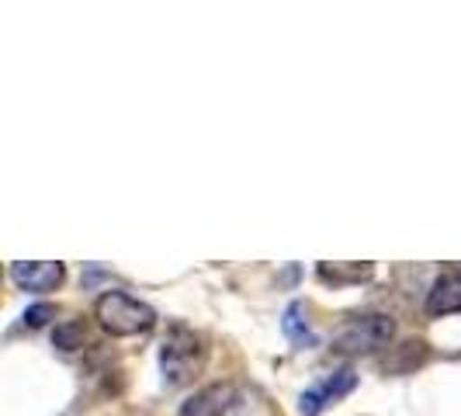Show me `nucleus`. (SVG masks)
I'll return each instance as SVG.
<instances>
[{
    "label": "nucleus",
    "instance_id": "7ed1b4c3",
    "mask_svg": "<svg viewBox=\"0 0 461 416\" xmlns=\"http://www.w3.org/2000/svg\"><path fill=\"white\" fill-rule=\"evenodd\" d=\"M395 323L393 316H382V312H368V316H354L350 323L337 333V347L347 354H365V350H378L393 340Z\"/></svg>",
    "mask_w": 461,
    "mask_h": 416
},
{
    "label": "nucleus",
    "instance_id": "39448f33",
    "mask_svg": "<svg viewBox=\"0 0 461 416\" xmlns=\"http://www.w3.org/2000/svg\"><path fill=\"white\" fill-rule=\"evenodd\" d=\"M354 382H357L354 368H340V371H333V375H326L323 382H316L309 393L302 395V413H305V416H320L326 406H330V402L344 399V395L354 389Z\"/></svg>",
    "mask_w": 461,
    "mask_h": 416
},
{
    "label": "nucleus",
    "instance_id": "f03ea898",
    "mask_svg": "<svg viewBox=\"0 0 461 416\" xmlns=\"http://www.w3.org/2000/svg\"><path fill=\"white\" fill-rule=\"evenodd\" d=\"M202 365H205L202 337L191 333L187 326H174L160 347V368L167 385H185V382H191L202 371Z\"/></svg>",
    "mask_w": 461,
    "mask_h": 416
},
{
    "label": "nucleus",
    "instance_id": "9b49d317",
    "mask_svg": "<svg viewBox=\"0 0 461 416\" xmlns=\"http://www.w3.org/2000/svg\"><path fill=\"white\" fill-rule=\"evenodd\" d=\"M49 320H56V305H49V302H39V305L24 309V326H32V330L46 326Z\"/></svg>",
    "mask_w": 461,
    "mask_h": 416
},
{
    "label": "nucleus",
    "instance_id": "0eeeda50",
    "mask_svg": "<svg viewBox=\"0 0 461 416\" xmlns=\"http://www.w3.org/2000/svg\"><path fill=\"white\" fill-rule=\"evenodd\" d=\"M427 312H430V316L461 312V271L440 275L438 281H434V288L427 292Z\"/></svg>",
    "mask_w": 461,
    "mask_h": 416
},
{
    "label": "nucleus",
    "instance_id": "6e6552de",
    "mask_svg": "<svg viewBox=\"0 0 461 416\" xmlns=\"http://www.w3.org/2000/svg\"><path fill=\"white\" fill-rule=\"evenodd\" d=\"M281 330H285V337H288L295 347H316V333H312L309 312H305V305H302V302H292V305L285 309Z\"/></svg>",
    "mask_w": 461,
    "mask_h": 416
},
{
    "label": "nucleus",
    "instance_id": "f257e3e1",
    "mask_svg": "<svg viewBox=\"0 0 461 416\" xmlns=\"http://www.w3.org/2000/svg\"><path fill=\"white\" fill-rule=\"evenodd\" d=\"M94 316H97L101 330L112 337H136V333H146L157 326V312L129 292H104L94 302Z\"/></svg>",
    "mask_w": 461,
    "mask_h": 416
},
{
    "label": "nucleus",
    "instance_id": "20e7f679",
    "mask_svg": "<svg viewBox=\"0 0 461 416\" xmlns=\"http://www.w3.org/2000/svg\"><path fill=\"white\" fill-rule=\"evenodd\" d=\"M240 410V393L230 382H215L205 385L202 393H194L181 406V416H230Z\"/></svg>",
    "mask_w": 461,
    "mask_h": 416
},
{
    "label": "nucleus",
    "instance_id": "9d476101",
    "mask_svg": "<svg viewBox=\"0 0 461 416\" xmlns=\"http://www.w3.org/2000/svg\"><path fill=\"white\" fill-rule=\"evenodd\" d=\"M52 344L59 347V350H77V347H84V326H80V323L56 326V333H52Z\"/></svg>",
    "mask_w": 461,
    "mask_h": 416
},
{
    "label": "nucleus",
    "instance_id": "423d86ee",
    "mask_svg": "<svg viewBox=\"0 0 461 416\" xmlns=\"http://www.w3.org/2000/svg\"><path fill=\"white\" fill-rule=\"evenodd\" d=\"M11 277H14V285L24 288V292H52V288L63 285L67 267L56 264V260H18L11 267Z\"/></svg>",
    "mask_w": 461,
    "mask_h": 416
},
{
    "label": "nucleus",
    "instance_id": "1a4fd4ad",
    "mask_svg": "<svg viewBox=\"0 0 461 416\" xmlns=\"http://www.w3.org/2000/svg\"><path fill=\"white\" fill-rule=\"evenodd\" d=\"M375 275V267L371 264H320V281L326 285H361V281H368Z\"/></svg>",
    "mask_w": 461,
    "mask_h": 416
}]
</instances>
